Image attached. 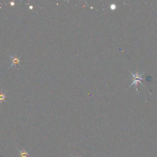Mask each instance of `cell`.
I'll list each match as a JSON object with an SVG mask.
<instances>
[{
  "instance_id": "obj_2",
  "label": "cell",
  "mask_w": 157,
  "mask_h": 157,
  "mask_svg": "<svg viewBox=\"0 0 157 157\" xmlns=\"http://www.w3.org/2000/svg\"><path fill=\"white\" fill-rule=\"evenodd\" d=\"M7 92V91H4V90L0 89V103H3V101L7 103V101L6 100Z\"/></svg>"
},
{
  "instance_id": "obj_3",
  "label": "cell",
  "mask_w": 157,
  "mask_h": 157,
  "mask_svg": "<svg viewBox=\"0 0 157 157\" xmlns=\"http://www.w3.org/2000/svg\"><path fill=\"white\" fill-rule=\"evenodd\" d=\"M20 156L21 157H28V153L25 150L20 151Z\"/></svg>"
},
{
  "instance_id": "obj_1",
  "label": "cell",
  "mask_w": 157,
  "mask_h": 157,
  "mask_svg": "<svg viewBox=\"0 0 157 157\" xmlns=\"http://www.w3.org/2000/svg\"><path fill=\"white\" fill-rule=\"evenodd\" d=\"M9 59L10 61V65L9 66V68H13L16 69L17 66H20L21 65L20 64L21 61V57L22 55H17V54H13V55H9Z\"/></svg>"
},
{
  "instance_id": "obj_4",
  "label": "cell",
  "mask_w": 157,
  "mask_h": 157,
  "mask_svg": "<svg viewBox=\"0 0 157 157\" xmlns=\"http://www.w3.org/2000/svg\"><path fill=\"white\" fill-rule=\"evenodd\" d=\"M10 4H11V5H12V6H14V2H11Z\"/></svg>"
}]
</instances>
